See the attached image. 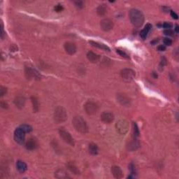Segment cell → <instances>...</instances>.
Listing matches in <instances>:
<instances>
[{"label": "cell", "instance_id": "cell-1", "mask_svg": "<svg viewBox=\"0 0 179 179\" xmlns=\"http://www.w3.org/2000/svg\"><path fill=\"white\" fill-rule=\"evenodd\" d=\"M129 16L131 22L134 27H141L144 22V16L142 13V12L138 9H131Z\"/></svg>", "mask_w": 179, "mask_h": 179}, {"label": "cell", "instance_id": "cell-2", "mask_svg": "<svg viewBox=\"0 0 179 179\" xmlns=\"http://www.w3.org/2000/svg\"><path fill=\"white\" fill-rule=\"evenodd\" d=\"M72 123L76 130L81 134H86L88 131V127L85 120L81 116H75L72 120Z\"/></svg>", "mask_w": 179, "mask_h": 179}, {"label": "cell", "instance_id": "cell-3", "mask_svg": "<svg viewBox=\"0 0 179 179\" xmlns=\"http://www.w3.org/2000/svg\"><path fill=\"white\" fill-rule=\"evenodd\" d=\"M67 119V111L62 106H57L54 112V120L57 123H62Z\"/></svg>", "mask_w": 179, "mask_h": 179}, {"label": "cell", "instance_id": "cell-4", "mask_svg": "<svg viewBox=\"0 0 179 179\" xmlns=\"http://www.w3.org/2000/svg\"><path fill=\"white\" fill-rule=\"evenodd\" d=\"M116 128L119 134L125 135L129 130V122L125 119H121L116 122Z\"/></svg>", "mask_w": 179, "mask_h": 179}, {"label": "cell", "instance_id": "cell-5", "mask_svg": "<svg viewBox=\"0 0 179 179\" xmlns=\"http://www.w3.org/2000/svg\"><path fill=\"white\" fill-rule=\"evenodd\" d=\"M84 108L88 115H94L97 112L98 109H99V106L95 102H92V101H88L84 105Z\"/></svg>", "mask_w": 179, "mask_h": 179}, {"label": "cell", "instance_id": "cell-6", "mask_svg": "<svg viewBox=\"0 0 179 179\" xmlns=\"http://www.w3.org/2000/svg\"><path fill=\"white\" fill-rule=\"evenodd\" d=\"M122 78L125 81L129 82L132 81L135 77V71L131 69H124L120 72Z\"/></svg>", "mask_w": 179, "mask_h": 179}, {"label": "cell", "instance_id": "cell-7", "mask_svg": "<svg viewBox=\"0 0 179 179\" xmlns=\"http://www.w3.org/2000/svg\"><path fill=\"white\" fill-rule=\"evenodd\" d=\"M59 134L61 138L63 139L64 141L66 142L67 143H68V144H69L70 146H74V144H75L74 141H73V137H71V135L69 134V132L66 131L65 129H59Z\"/></svg>", "mask_w": 179, "mask_h": 179}, {"label": "cell", "instance_id": "cell-8", "mask_svg": "<svg viewBox=\"0 0 179 179\" xmlns=\"http://www.w3.org/2000/svg\"><path fill=\"white\" fill-rule=\"evenodd\" d=\"M25 132L21 129L20 127L16 129L14 133V139L17 143L19 144H23L24 142V137H25Z\"/></svg>", "mask_w": 179, "mask_h": 179}, {"label": "cell", "instance_id": "cell-9", "mask_svg": "<svg viewBox=\"0 0 179 179\" xmlns=\"http://www.w3.org/2000/svg\"><path fill=\"white\" fill-rule=\"evenodd\" d=\"M101 28L105 32L110 31L114 27V22L109 18H104L100 22Z\"/></svg>", "mask_w": 179, "mask_h": 179}, {"label": "cell", "instance_id": "cell-10", "mask_svg": "<svg viewBox=\"0 0 179 179\" xmlns=\"http://www.w3.org/2000/svg\"><path fill=\"white\" fill-rule=\"evenodd\" d=\"M117 100L120 104L125 106H130L131 100L127 94H123V93H119L117 94Z\"/></svg>", "mask_w": 179, "mask_h": 179}, {"label": "cell", "instance_id": "cell-11", "mask_svg": "<svg viewBox=\"0 0 179 179\" xmlns=\"http://www.w3.org/2000/svg\"><path fill=\"white\" fill-rule=\"evenodd\" d=\"M101 120L104 123L109 124L112 122L114 120V116L112 113L104 111L101 115Z\"/></svg>", "mask_w": 179, "mask_h": 179}, {"label": "cell", "instance_id": "cell-12", "mask_svg": "<svg viewBox=\"0 0 179 179\" xmlns=\"http://www.w3.org/2000/svg\"><path fill=\"white\" fill-rule=\"evenodd\" d=\"M25 147L27 150L30 151H32V150L36 149L38 147V141L34 137H31L28 139L27 142H26Z\"/></svg>", "mask_w": 179, "mask_h": 179}, {"label": "cell", "instance_id": "cell-13", "mask_svg": "<svg viewBox=\"0 0 179 179\" xmlns=\"http://www.w3.org/2000/svg\"><path fill=\"white\" fill-rule=\"evenodd\" d=\"M65 49L68 54L73 55L76 52V46L72 42H66L65 44Z\"/></svg>", "mask_w": 179, "mask_h": 179}, {"label": "cell", "instance_id": "cell-14", "mask_svg": "<svg viewBox=\"0 0 179 179\" xmlns=\"http://www.w3.org/2000/svg\"><path fill=\"white\" fill-rule=\"evenodd\" d=\"M111 173L116 178H121L123 176L122 169L118 166H113L111 167Z\"/></svg>", "mask_w": 179, "mask_h": 179}, {"label": "cell", "instance_id": "cell-15", "mask_svg": "<svg viewBox=\"0 0 179 179\" xmlns=\"http://www.w3.org/2000/svg\"><path fill=\"white\" fill-rule=\"evenodd\" d=\"M139 147H140V143H139V141L137 139H134L128 143L127 149L130 151H133L138 149Z\"/></svg>", "mask_w": 179, "mask_h": 179}, {"label": "cell", "instance_id": "cell-16", "mask_svg": "<svg viewBox=\"0 0 179 179\" xmlns=\"http://www.w3.org/2000/svg\"><path fill=\"white\" fill-rule=\"evenodd\" d=\"M25 74L28 79H31V78L34 77V78H39L40 76V75H39V73L36 71H35L34 69H32L29 68V67H26L25 68Z\"/></svg>", "mask_w": 179, "mask_h": 179}, {"label": "cell", "instance_id": "cell-17", "mask_svg": "<svg viewBox=\"0 0 179 179\" xmlns=\"http://www.w3.org/2000/svg\"><path fill=\"white\" fill-rule=\"evenodd\" d=\"M151 28H152V25H151V24H150V23L146 24L144 28L141 31V32H140L141 37L143 39H146V38L147 37V36H148V34L149 33L150 31H151Z\"/></svg>", "mask_w": 179, "mask_h": 179}, {"label": "cell", "instance_id": "cell-18", "mask_svg": "<svg viewBox=\"0 0 179 179\" xmlns=\"http://www.w3.org/2000/svg\"><path fill=\"white\" fill-rule=\"evenodd\" d=\"M55 176L57 178H70L67 172L63 169H58L55 173Z\"/></svg>", "mask_w": 179, "mask_h": 179}, {"label": "cell", "instance_id": "cell-19", "mask_svg": "<svg viewBox=\"0 0 179 179\" xmlns=\"http://www.w3.org/2000/svg\"><path fill=\"white\" fill-rule=\"evenodd\" d=\"M87 57L92 62H97L99 59V55L92 51H89L87 53Z\"/></svg>", "mask_w": 179, "mask_h": 179}, {"label": "cell", "instance_id": "cell-20", "mask_svg": "<svg viewBox=\"0 0 179 179\" xmlns=\"http://www.w3.org/2000/svg\"><path fill=\"white\" fill-rule=\"evenodd\" d=\"M90 44H91L92 46L96 47V48L102 49V50H107V51H110V48H108L106 45H104V44H99V43L95 42V41H90Z\"/></svg>", "mask_w": 179, "mask_h": 179}, {"label": "cell", "instance_id": "cell-21", "mask_svg": "<svg viewBox=\"0 0 179 179\" xmlns=\"http://www.w3.org/2000/svg\"><path fill=\"white\" fill-rule=\"evenodd\" d=\"M15 104L16 106L19 108H23V106H24V104H25V99L23 97H18L16 98L14 101Z\"/></svg>", "mask_w": 179, "mask_h": 179}, {"label": "cell", "instance_id": "cell-22", "mask_svg": "<svg viewBox=\"0 0 179 179\" xmlns=\"http://www.w3.org/2000/svg\"><path fill=\"white\" fill-rule=\"evenodd\" d=\"M67 166L73 174H76V175H79V174H80V171L79 170L77 166H76L73 162H69L67 164Z\"/></svg>", "mask_w": 179, "mask_h": 179}, {"label": "cell", "instance_id": "cell-23", "mask_svg": "<svg viewBox=\"0 0 179 179\" xmlns=\"http://www.w3.org/2000/svg\"><path fill=\"white\" fill-rule=\"evenodd\" d=\"M88 151H89V153L91 155H97L98 153V146H97V144L94 143H90L89 146H88Z\"/></svg>", "mask_w": 179, "mask_h": 179}, {"label": "cell", "instance_id": "cell-24", "mask_svg": "<svg viewBox=\"0 0 179 179\" xmlns=\"http://www.w3.org/2000/svg\"><path fill=\"white\" fill-rule=\"evenodd\" d=\"M97 12L99 16H104L107 12V7L106 4H101L97 9Z\"/></svg>", "mask_w": 179, "mask_h": 179}, {"label": "cell", "instance_id": "cell-25", "mask_svg": "<svg viewBox=\"0 0 179 179\" xmlns=\"http://www.w3.org/2000/svg\"><path fill=\"white\" fill-rule=\"evenodd\" d=\"M17 169L20 172L23 173L27 170V164L24 162L19 160L17 162Z\"/></svg>", "mask_w": 179, "mask_h": 179}, {"label": "cell", "instance_id": "cell-26", "mask_svg": "<svg viewBox=\"0 0 179 179\" xmlns=\"http://www.w3.org/2000/svg\"><path fill=\"white\" fill-rule=\"evenodd\" d=\"M32 102L33 105V109L35 112H37L39 109V103L38 102L37 98L35 97H32Z\"/></svg>", "mask_w": 179, "mask_h": 179}, {"label": "cell", "instance_id": "cell-27", "mask_svg": "<svg viewBox=\"0 0 179 179\" xmlns=\"http://www.w3.org/2000/svg\"><path fill=\"white\" fill-rule=\"evenodd\" d=\"M133 131H134V137H135V138L138 137L140 133H139L138 126H137V125L135 122H133Z\"/></svg>", "mask_w": 179, "mask_h": 179}, {"label": "cell", "instance_id": "cell-28", "mask_svg": "<svg viewBox=\"0 0 179 179\" xmlns=\"http://www.w3.org/2000/svg\"><path fill=\"white\" fill-rule=\"evenodd\" d=\"M20 128L25 133H27V132L29 133V132H30V131H31L32 130V127L30 126V125H21Z\"/></svg>", "mask_w": 179, "mask_h": 179}, {"label": "cell", "instance_id": "cell-29", "mask_svg": "<svg viewBox=\"0 0 179 179\" xmlns=\"http://www.w3.org/2000/svg\"><path fill=\"white\" fill-rule=\"evenodd\" d=\"M116 52H117V53H118V54L120 55V56H122V57H125V58H129V56H128V55L126 53H125V52H124L123 50H116Z\"/></svg>", "mask_w": 179, "mask_h": 179}, {"label": "cell", "instance_id": "cell-30", "mask_svg": "<svg viewBox=\"0 0 179 179\" xmlns=\"http://www.w3.org/2000/svg\"><path fill=\"white\" fill-rule=\"evenodd\" d=\"M163 42L164 44V45L166 46H171L172 44V41H171V39H169V38H164L163 40Z\"/></svg>", "mask_w": 179, "mask_h": 179}, {"label": "cell", "instance_id": "cell-31", "mask_svg": "<svg viewBox=\"0 0 179 179\" xmlns=\"http://www.w3.org/2000/svg\"><path fill=\"white\" fill-rule=\"evenodd\" d=\"M162 26L164 28L166 29V30H169V29H171V27H172V24H171V23H170V22H164Z\"/></svg>", "mask_w": 179, "mask_h": 179}, {"label": "cell", "instance_id": "cell-32", "mask_svg": "<svg viewBox=\"0 0 179 179\" xmlns=\"http://www.w3.org/2000/svg\"><path fill=\"white\" fill-rule=\"evenodd\" d=\"M164 34L165 35H167V36H173L174 35V32L171 29H169V30H165L164 31Z\"/></svg>", "mask_w": 179, "mask_h": 179}, {"label": "cell", "instance_id": "cell-33", "mask_svg": "<svg viewBox=\"0 0 179 179\" xmlns=\"http://www.w3.org/2000/svg\"><path fill=\"white\" fill-rule=\"evenodd\" d=\"M6 93H7V88L1 86V88H0V94H1V96H4Z\"/></svg>", "mask_w": 179, "mask_h": 179}, {"label": "cell", "instance_id": "cell-34", "mask_svg": "<svg viewBox=\"0 0 179 179\" xmlns=\"http://www.w3.org/2000/svg\"><path fill=\"white\" fill-rule=\"evenodd\" d=\"M75 4L76 5V7H79V8H80V9H81V8H83V1H76V2H75Z\"/></svg>", "mask_w": 179, "mask_h": 179}, {"label": "cell", "instance_id": "cell-35", "mask_svg": "<svg viewBox=\"0 0 179 179\" xmlns=\"http://www.w3.org/2000/svg\"><path fill=\"white\" fill-rule=\"evenodd\" d=\"M157 50L159 51H164L166 50V46L164 45H160L158 47H157Z\"/></svg>", "mask_w": 179, "mask_h": 179}, {"label": "cell", "instance_id": "cell-36", "mask_svg": "<svg viewBox=\"0 0 179 179\" xmlns=\"http://www.w3.org/2000/svg\"><path fill=\"white\" fill-rule=\"evenodd\" d=\"M62 9H63V7H62V5H59H59H57L55 7V10L56 11H57V12L61 11Z\"/></svg>", "mask_w": 179, "mask_h": 179}, {"label": "cell", "instance_id": "cell-37", "mask_svg": "<svg viewBox=\"0 0 179 179\" xmlns=\"http://www.w3.org/2000/svg\"><path fill=\"white\" fill-rule=\"evenodd\" d=\"M170 13H171V16L173 18H174V19H178V15L175 13V12L173 11H171Z\"/></svg>", "mask_w": 179, "mask_h": 179}, {"label": "cell", "instance_id": "cell-38", "mask_svg": "<svg viewBox=\"0 0 179 179\" xmlns=\"http://www.w3.org/2000/svg\"><path fill=\"white\" fill-rule=\"evenodd\" d=\"M166 65V58L163 57L162 59V62H161V65H162V67L164 65Z\"/></svg>", "mask_w": 179, "mask_h": 179}, {"label": "cell", "instance_id": "cell-39", "mask_svg": "<svg viewBox=\"0 0 179 179\" xmlns=\"http://www.w3.org/2000/svg\"><path fill=\"white\" fill-rule=\"evenodd\" d=\"M1 39L4 38V28H3V24H1Z\"/></svg>", "mask_w": 179, "mask_h": 179}, {"label": "cell", "instance_id": "cell-40", "mask_svg": "<svg viewBox=\"0 0 179 179\" xmlns=\"http://www.w3.org/2000/svg\"><path fill=\"white\" fill-rule=\"evenodd\" d=\"M175 31H176V32H177V33L179 32V27H178V24H176V25Z\"/></svg>", "mask_w": 179, "mask_h": 179}]
</instances>
